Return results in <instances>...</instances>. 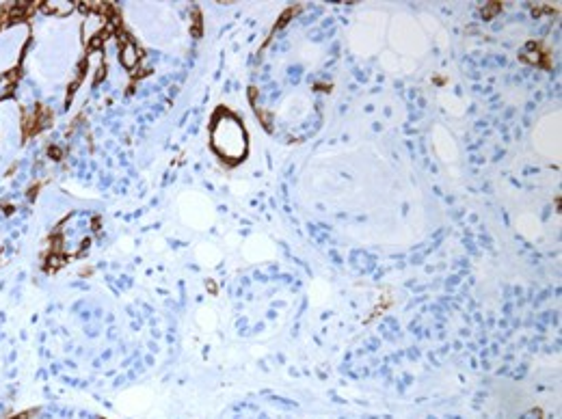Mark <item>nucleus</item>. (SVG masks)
<instances>
[{
	"mask_svg": "<svg viewBox=\"0 0 562 419\" xmlns=\"http://www.w3.org/2000/svg\"><path fill=\"white\" fill-rule=\"evenodd\" d=\"M212 143H214V149L223 158H227V160H240L247 149V139H245V130L238 123V119L229 117V115L221 117L217 121V126H214Z\"/></svg>",
	"mask_w": 562,
	"mask_h": 419,
	"instance_id": "1",
	"label": "nucleus"
}]
</instances>
